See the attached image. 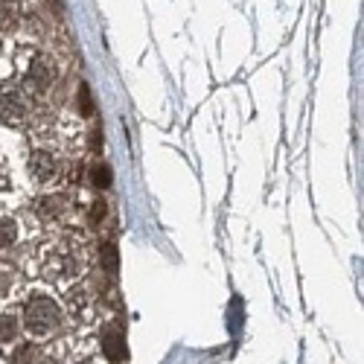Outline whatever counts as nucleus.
<instances>
[{
    "label": "nucleus",
    "mask_w": 364,
    "mask_h": 364,
    "mask_svg": "<svg viewBox=\"0 0 364 364\" xmlns=\"http://www.w3.org/2000/svg\"><path fill=\"white\" fill-rule=\"evenodd\" d=\"M102 353L108 361H123L126 358V336H123V326H105L102 332Z\"/></svg>",
    "instance_id": "obj_4"
},
{
    "label": "nucleus",
    "mask_w": 364,
    "mask_h": 364,
    "mask_svg": "<svg viewBox=\"0 0 364 364\" xmlns=\"http://www.w3.org/2000/svg\"><path fill=\"white\" fill-rule=\"evenodd\" d=\"M85 259L82 251L73 245H47L38 257V274L53 283H68L76 274H82Z\"/></svg>",
    "instance_id": "obj_1"
},
{
    "label": "nucleus",
    "mask_w": 364,
    "mask_h": 364,
    "mask_svg": "<svg viewBox=\"0 0 364 364\" xmlns=\"http://www.w3.org/2000/svg\"><path fill=\"white\" fill-rule=\"evenodd\" d=\"M94 184L97 187H111V166H105V164H97L94 166Z\"/></svg>",
    "instance_id": "obj_8"
},
{
    "label": "nucleus",
    "mask_w": 364,
    "mask_h": 364,
    "mask_svg": "<svg viewBox=\"0 0 364 364\" xmlns=\"http://www.w3.org/2000/svg\"><path fill=\"white\" fill-rule=\"evenodd\" d=\"M29 172H33L38 181H50L55 175V161L53 155H47V151H36L33 158H29Z\"/></svg>",
    "instance_id": "obj_6"
},
{
    "label": "nucleus",
    "mask_w": 364,
    "mask_h": 364,
    "mask_svg": "<svg viewBox=\"0 0 364 364\" xmlns=\"http://www.w3.org/2000/svg\"><path fill=\"white\" fill-rule=\"evenodd\" d=\"M102 216H105V204L97 201V204H94V219H102Z\"/></svg>",
    "instance_id": "obj_13"
},
{
    "label": "nucleus",
    "mask_w": 364,
    "mask_h": 364,
    "mask_svg": "<svg viewBox=\"0 0 364 364\" xmlns=\"http://www.w3.org/2000/svg\"><path fill=\"white\" fill-rule=\"evenodd\" d=\"M15 336H18V321L12 315H0V344L15 341Z\"/></svg>",
    "instance_id": "obj_7"
},
{
    "label": "nucleus",
    "mask_w": 364,
    "mask_h": 364,
    "mask_svg": "<svg viewBox=\"0 0 364 364\" xmlns=\"http://www.w3.org/2000/svg\"><path fill=\"white\" fill-rule=\"evenodd\" d=\"M15 222L12 219H4L0 222V245H9V242H15Z\"/></svg>",
    "instance_id": "obj_10"
},
{
    "label": "nucleus",
    "mask_w": 364,
    "mask_h": 364,
    "mask_svg": "<svg viewBox=\"0 0 364 364\" xmlns=\"http://www.w3.org/2000/svg\"><path fill=\"white\" fill-rule=\"evenodd\" d=\"M62 210H65V198H58V196L41 201V213H47V216H58Z\"/></svg>",
    "instance_id": "obj_9"
},
{
    "label": "nucleus",
    "mask_w": 364,
    "mask_h": 364,
    "mask_svg": "<svg viewBox=\"0 0 364 364\" xmlns=\"http://www.w3.org/2000/svg\"><path fill=\"white\" fill-rule=\"evenodd\" d=\"M79 102H82V114H85V117L94 114V100H90L87 85H79Z\"/></svg>",
    "instance_id": "obj_12"
},
{
    "label": "nucleus",
    "mask_w": 364,
    "mask_h": 364,
    "mask_svg": "<svg viewBox=\"0 0 364 364\" xmlns=\"http://www.w3.org/2000/svg\"><path fill=\"white\" fill-rule=\"evenodd\" d=\"M102 262H105L108 274H117V251H114V245H102Z\"/></svg>",
    "instance_id": "obj_11"
},
{
    "label": "nucleus",
    "mask_w": 364,
    "mask_h": 364,
    "mask_svg": "<svg viewBox=\"0 0 364 364\" xmlns=\"http://www.w3.org/2000/svg\"><path fill=\"white\" fill-rule=\"evenodd\" d=\"M68 309H70V315H73L76 321L90 323V321H94V312H97V306H94V294H87L82 286L73 289V291L68 294Z\"/></svg>",
    "instance_id": "obj_3"
},
{
    "label": "nucleus",
    "mask_w": 364,
    "mask_h": 364,
    "mask_svg": "<svg viewBox=\"0 0 364 364\" xmlns=\"http://www.w3.org/2000/svg\"><path fill=\"white\" fill-rule=\"evenodd\" d=\"M26 114L21 97H18V90L15 87H0V117H6V119H21Z\"/></svg>",
    "instance_id": "obj_5"
},
{
    "label": "nucleus",
    "mask_w": 364,
    "mask_h": 364,
    "mask_svg": "<svg viewBox=\"0 0 364 364\" xmlns=\"http://www.w3.org/2000/svg\"><path fill=\"white\" fill-rule=\"evenodd\" d=\"M58 321H62V312H58L55 300L41 297V294H36V297L26 300V306H23V326H26V332H29L33 338H47V336H53L55 326H58Z\"/></svg>",
    "instance_id": "obj_2"
}]
</instances>
